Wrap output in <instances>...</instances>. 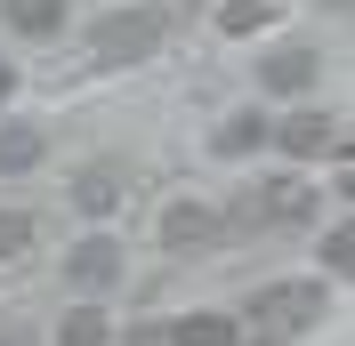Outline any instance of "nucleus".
I'll use <instances>...</instances> for the list:
<instances>
[{
  "label": "nucleus",
  "mask_w": 355,
  "mask_h": 346,
  "mask_svg": "<svg viewBox=\"0 0 355 346\" xmlns=\"http://www.w3.org/2000/svg\"><path fill=\"white\" fill-rule=\"evenodd\" d=\"M170 41V8H113V17L89 24V48L105 57V65H137V57H154Z\"/></svg>",
  "instance_id": "1"
},
{
  "label": "nucleus",
  "mask_w": 355,
  "mask_h": 346,
  "mask_svg": "<svg viewBox=\"0 0 355 346\" xmlns=\"http://www.w3.org/2000/svg\"><path fill=\"white\" fill-rule=\"evenodd\" d=\"M8 89H17V73H8V57H0V105H8Z\"/></svg>",
  "instance_id": "17"
},
{
  "label": "nucleus",
  "mask_w": 355,
  "mask_h": 346,
  "mask_svg": "<svg viewBox=\"0 0 355 346\" xmlns=\"http://www.w3.org/2000/svg\"><path fill=\"white\" fill-rule=\"evenodd\" d=\"M250 314H259L266 330H307L315 314H323V282H266L259 298H250Z\"/></svg>",
  "instance_id": "2"
},
{
  "label": "nucleus",
  "mask_w": 355,
  "mask_h": 346,
  "mask_svg": "<svg viewBox=\"0 0 355 346\" xmlns=\"http://www.w3.org/2000/svg\"><path fill=\"white\" fill-rule=\"evenodd\" d=\"M162 242H170V250H210V242H218V217L202 210V201H170V210H162Z\"/></svg>",
  "instance_id": "3"
},
{
  "label": "nucleus",
  "mask_w": 355,
  "mask_h": 346,
  "mask_svg": "<svg viewBox=\"0 0 355 346\" xmlns=\"http://www.w3.org/2000/svg\"><path fill=\"white\" fill-rule=\"evenodd\" d=\"M33 250V217L24 210H0V258H24Z\"/></svg>",
  "instance_id": "13"
},
{
  "label": "nucleus",
  "mask_w": 355,
  "mask_h": 346,
  "mask_svg": "<svg viewBox=\"0 0 355 346\" xmlns=\"http://www.w3.org/2000/svg\"><path fill=\"white\" fill-rule=\"evenodd\" d=\"M8 24L17 33H57L65 24V0H8Z\"/></svg>",
  "instance_id": "8"
},
{
  "label": "nucleus",
  "mask_w": 355,
  "mask_h": 346,
  "mask_svg": "<svg viewBox=\"0 0 355 346\" xmlns=\"http://www.w3.org/2000/svg\"><path fill=\"white\" fill-rule=\"evenodd\" d=\"M41 161V129H0V170H33Z\"/></svg>",
  "instance_id": "9"
},
{
  "label": "nucleus",
  "mask_w": 355,
  "mask_h": 346,
  "mask_svg": "<svg viewBox=\"0 0 355 346\" xmlns=\"http://www.w3.org/2000/svg\"><path fill=\"white\" fill-rule=\"evenodd\" d=\"M315 73V57H299V48H283V57H266V89H299Z\"/></svg>",
  "instance_id": "12"
},
{
  "label": "nucleus",
  "mask_w": 355,
  "mask_h": 346,
  "mask_svg": "<svg viewBox=\"0 0 355 346\" xmlns=\"http://www.w3.org/2000/svg\"><path fill=\"white\" fill-rule=\"evenodd\" d=\"M339 194H347V201H355V161H347V177H339Z\"/></svg>",
  "instance_id": "18"
},
{
  "label": "nucleus",
  "mask_w": 355,
  "mask_h": 346,
  "mask_svg": "<svg viewBox=\"0 0 355 346\" xmlns=\"http://www.w3.org/2000/svg\"><path fill=\"white\" fill-rule=\"evenodd\" d=\"M226 33H250V24H266V0H226Z\"/></svg>",
  "instance_id": "15"
},
{
  "label": "nucleus",
  "mask_w": 355,
  "mask_h": 346,
  "mask_svg": "<svg viewBox=\"0 0 355 346\" xmlns=\"http://www.w3.org/2000/svg\"><path fill=\"white\" fill-rule=\"evenodd\" d=\"M170 338L178 346H243V330H234V314H186Z\"/></svg>",
  "instance_id": "6"
},
{
  "label": "nucleus",
  "mask_w": 355,
  "mask_h": 346,
  "mask_svg": "<svg viewBox=\"0 0 355 346\" xmlns=\"http://www.w3.org/2000/svg\"><path fill=\"white\" fill-rule=\"evenodd\" d=\"M113 194H121L113 170H89V177H81V210H113Z\"/></svg>",
  "instance_id": "14"
},
{
  "label": "nucleus",
  "mask_w": 355,
  "mask_h": 346,
  "mask_svg": "<svg viewBox=\"0 0 355 346\" xmlns=\"http://www.w3.org/2000/svg\"><path fill=\"white\" fill-rule=\"evenodd\" d=\"M243 217H259V226H291V217H307V185H275V194L243 201Z\"/></svg>",
  "instance_id": "7"
},
{
  "label": "nucleus",
  "mask_w": 355,
  "mask_h": 346,
  "mask_svg": "<svg viewBox=\"0 0 355 346\" xmlns=\"http://www.w3.org/2000/svg\"><path fill=\"white\" fill-rule=\"evenodd\" d=\"M323 258H331V266H339V274H355V226H339V234H331V242H323Z\"/></svg>",
  "instance_id": "16"
},
{
  "label": "nucleus",
  "mask_w": 355,
  "mask_h": 346,
  "mask_svg": "<svg viewBox=\"0 0 355 346\" xmlns=\"http://www.w3.org/2000/svg\"><path fill=\"white\" fill-rule=\"evenodd\" d=\"M275 145L299 153V161H307V153H331V121H323V113H291L283 129H275Z\"/></svg>",
  "instance_id": "5"
},
{
  "label": "nucleus",
  "mask_w": 355,
  "mask_h": 346,
  "mask_svg": "<svg viewBox=\"0 0 355 346\" xmlns=\"http://www.w3.org/2000/svg\"><path fill=\"white\" fill-rule=\"evenodd\" d=\"M65 274L81 282V290H97V282H113V274H121V250H113L105 234H89L81 250H73V258H65Z\"/></svg>",
  "instance_id": "4"
},
{
  "label": "nucleus",
  "mask_w": 355,
  "mask_h": 346,
  "mask_svg": "<svg viewBox=\"0 0 355 346\" xmlns=\"http://www.w3.org/2000/svg\"><path fill=\"white\" fill-rule=\"evenodd\" d=\"M266 137H275V129H266L259 113H243V121H226V129H218V153H250V145H266Z\"/></svg>",
  "instance_id": "11"
},
{
  "label": "nucleus",
  "mask_w": 355,
  "mask_h": 346,
  "mask_svg": "<svg viewBox=\"0 0 355 346\" xmlns=\"http://www.w3.org/2000/svg\"><path fill=\"white\" fill-rule=\"evenodd\" d=\"M57 346H105V314H97V306H81V314H65V330H57Z\"/></svg>",
  "instance_id": "10"
}]
</instances>
